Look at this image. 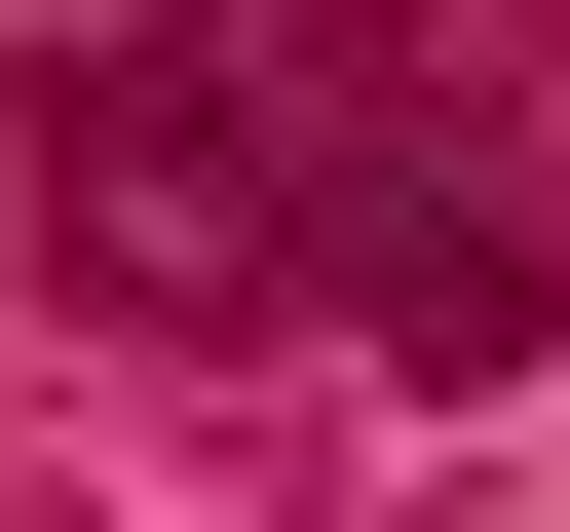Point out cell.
Masks as SVG:
<instances>
[{
    "label": "cell",
    "mask_w": 570,
    "mask_h": 532,
    "mask_svg": "<svg viewBox=\"0 0 570 532\" xmlns=\"http://www.w3.org/2000/svg\"><path fill=\"white\" fill-rule=\"evenodd\" d=\"M39 266L115 343H381V381H532L570 343V190L456 152V115H343L305 39H228V0L39 39Z\"/></svg>",
    "instance_id": "6da1fadb"
},
{
    "label": "cell",
    "mask_w": 570,
    "mask_h": 532,
    "mask_svg": "<svg viewBox=\"0 0 570 532\" xmlns=\"http://www.w3.org/2000/svg\"><path fill=\"white\" fill-rule=\"evenodd\" d=\"M228 39H305L343 115H456V152H532V115H570V0H228Z\"/></svg>",
    "instance_id": "7a4b0ae2"
}]
</instances>
